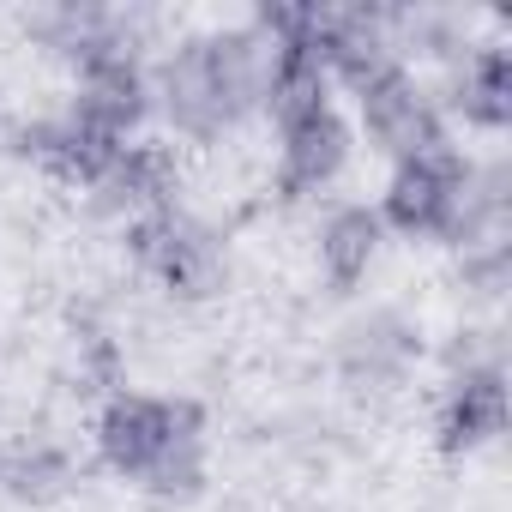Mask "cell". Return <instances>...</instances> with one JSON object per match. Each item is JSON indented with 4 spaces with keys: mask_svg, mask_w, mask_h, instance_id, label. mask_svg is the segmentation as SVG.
<instances>
[{
    "mask_svg": "<svg viewBox=\"0 0 512 512\" xmlns=\"http://www.w3.org/2000/svg\"><path fill=\"white\" fill-rule=\"evenodd\" d=\"M506 428V386H500V368H476L464 380H452L446 392V410H440V434L446 446H482Z\"/></svg>",
    "mask_w": 512,
    "mask_h": 512,
    "instance_id": "cell-6",
    "label": "cell"
},
{
    "mask_svg": "<svg viewBox=\"0 0 512 512\" xmlns=\"http://www.w3.org/2000/svg\"><path fill=\"white\" fill-rule=\"evenodd\" d=\"M139 253H145V266L169 290H181V296H205L217 284V247H211V235L199 223L175 217V211H157V217L139 223Z\"/></svg>",
    "mask_w": 512,
    "mask_h": 512,
    "instance_id": "cell-4",
    "label": "cell"
},
{
    "mask_svg": "<svg viewBox=\"0 0 512 512\" xmlns=\"http://www.w3.org/2000/svg\"><path fill=\"white\" fill-rule=\"evenodd\" d=\"M272 73L278 49H260L253 37H205L163 67V103L187 133H217L253 97H272Z\"/></svg>",
    "mask_w": 512,
    "mask_h": 512,
    "instance_id": "cell-2",
    "label": "cell"
},
{
    "mask_svg": "<svg viewBox=\"0 0 512 512\" xmlns=\"http://www.w3.org/2000/svg\"><path fill=\"white\" fill-rule=\"evenodd\" d=\"M464 109L476 121H506V55H482L464 73Z\"/></svg>",
    "mask_w": 512,
    "mask_h": 512,
    "instance_id": "cell-8",
    "label": "cell"
},
{
    "mask_svg": "<svg viewBox=\"0 0 512 512\" xmlns=\"http://www.w3.org/2000/svg\"><path fill=\"white\" fill-rule=\"evenodd\" d=\"M103 458L157 494H193L205 470V422L187 398L127 392L103 410Z\"/></svg>",
    "mask_w": 512,
    "mask_h": 512,
    "instance_id": "cell-1",
    "label": "cell"
},
{
    "mask_svg": "<svg viewBox=\"0 0 512 512\" xmlns=\"http://www.w3.org/2000/svg\"><path fill=\"white\" fill-rule=\"evenodd\" d=\"M410 362H416V326L404 314H368L338 344V368L356 386H392V380H404Z\"/></svg>",
    "mask_w": 512,
    "mask_h": 512,
    "instance_id": "cell-5",
    "label": "cell"
},
{
    "mask_svg": "<svg viewBox=\"0 0 512 512\" xmlns=\"http://www.w3.org/2000/svg\"><path fill=\"white\" fill-rule=\"evenodd\" d=\"M374 253H380V217L368 205H350L326 223V241H320V260H326V278L332 284H356L368 266H374Z\"/></svg>",
    "mask_w": 512,
    "mask_h": 512,
    "instance_id": "cell-7",
    "label": "cell"
},
{
    "mask_svg": "<svg viewBox=\"0 0 512 512\" xmlns=\"http://www.w3.org/2000/svg\"><path fill=\"white\" fill-rule=\"evenodd\" d=\"M470 163L434 139L410 157H398V175L386 187V217L398 229H422V235H458L464 223V199H470Z\"/></svg>",
    "mask_w": 512,
    "mask_h": 512,
    "instance_id": "cell-3",
    "label": "cell"
}]
</instances>
